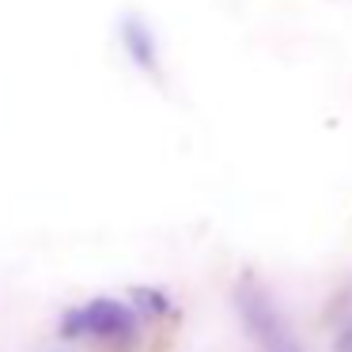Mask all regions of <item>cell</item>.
Listing matches in <instances>:
<instances>
[{
    "mask_svg": "<svg viewBox=\"0 0 352 352\" xmlns=\"http://www.w3.org/2000/svg\"><path fill=\"white\" fill-rule=\"evenodd\" d=\"M235 311H239L246 333L254 337V344H258L261 352H303L296 341V333H292V326H288V318H284L280 307H276V299L269 296L258 280H250V276L239 280Z\"/></svg>",
    "mask_w": 352,
    "mask_h": 352,
    "instance_id": "1",
    "label": "cell"
},
{
    "mask_svg": "<svg viewBox=\"0 0 352 352\" xmlns=\"http://www.w3.org/2000/svg\"><path fill=\"white\" fill-rule=\"evenodd\" d=\"M61 337H102V341H118V337H129L137 329V307L122 303L114 296H99L87 299V303L65 311L61 318Z\"/></svg>",
    "mask_w": 352,
    "mask_h": 352,
    "instance_id": "2",
    "label": "cell"
},
{
    "mask_svg": "<svg viewBox=\"0 0 352 352\" xmlns=\"http://www.w3.org/2000/svg\"><path fill=\"white\" fill-rule=\"evenodd\" d=\"M122 42H125V54L133 57L137 69H144V72L160 69V61H155V34L140 16H125L122 19Z\"/></svg>",
    "mask_w": 352,
    "mask_h": 352,
    "instance_id": "3",
    "label": "cell"
},
{
    "mask_svg": "<svg viewBox=\"0 0 352 352\" xmlns=\"http://www.w3.org/2000/svg\"><path fill=\"white\" fill-rule=\"evenodd\" d=\"M129 303L137 307V314H163V311H170V299L163 296V292H155V288H133Z\"/></svg>",
    "mask_w": 352,
    "mask_h": 352,
    "instance_id": "4",
    "label": "cell"
}]
</instances>
